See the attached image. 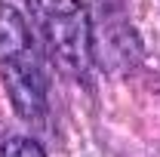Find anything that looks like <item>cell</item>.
Masks as SVG:
<instances>
[{
    "label": "cell",
    "mask_w": 160,
    "mask_h": 157,
    "mask_svg": "<svg viewBox=\"0 0 160 157\" xmlns=\"http://www.w3.org/2000/svg\"><path fill=\"white\" fill-rule=\"evenodd\" d=\"M0 157H43V148H40L34 139L12 136V139H6V142H3Z\"/></svg>",
    "instance_id": "obj_3"
},
{
    "label": "cell",
    "mask_w": 160,
    "mask_h": 157,
    "mask_svg": "<svg viewBox=\"0 0 160 157\" xmlns=\"http://www.w3.org/2000/svg\"><path fill=\"white\" fill-rule=\"evenodd\" d=\"M52 59L62 71L86 77L89 74V25L77 0H28Z\"/></svg>",
    "instance_id": "obj_2"
},
{
    "label": "cell",
    "mask_w": 160,
    "mask_h": 157,
    "mask_svg": "<svg viewBox=\"0 0 160 157\" xmlns=\"http://www.w3.org/2000/svg\"><path fill=\"white\" fill-rule=\"evenodd\" d=\"M0 80L19 117L25 123L43 126L49 117L43 65L28 31V22L12 6H0Z\"/></svg>",
    "instance_id": "obj_1"
}]
</instances>
